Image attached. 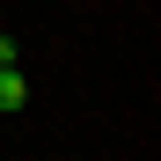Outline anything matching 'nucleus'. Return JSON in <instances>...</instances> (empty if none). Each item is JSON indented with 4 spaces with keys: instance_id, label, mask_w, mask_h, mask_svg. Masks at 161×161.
<instances>
[{
    "instance_id": "obj_1",
    "label": "nucleus",
    "mask_w": 161,
    "mask_h": 161,
    "mask_svg": "<svg viewBox=\"0 0 161 161\" xmlns=\"http://www.w3.org/2000/svg\"><path fill=\"white\" fill-rule=\"evenodd\" d=\"M22 103H30V80L15 66H0V110H22Z\"/></svg>"
}]
</instances>
